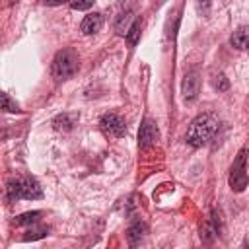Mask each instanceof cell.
I'll return each mask as SVG.
<instances>
[{"instance_id": "1", "label": "cell", "mask_w": 249, "mask_h": 249, "mask_svg": "<svg viewBox=\"0 0 249 249\" xmlns=\"http://www.w3.org/2000/svg\"><path fill=\"white\" fill-rule=\"evenodd\" d=\"M218 126H220L218 115H214V113H200L198 117L193 119L191 126L187 130V142L193 148H202V146H206L214 138Z\"/></svg>"}, {"instance_id": "2", "label": "cell", "mask_w": 249, "mask_h": 249, "mask_svg": "<svg viewBox=\"0 0 249 249\" xmlns=\"http://www.w3.org/2000/svg\"><path fill=\"white\" fill-rule=\"evenodd\" d=\"M6 195H8V200L10 202H16L19 198H27V200H35V198H41L43 196V189L41 185L37 183V179L33 177H14L8 187H6Z\"/></svg>"}, {"instance_id": "3", "label": "cell", "mask_w": 249, "mask_h": 249, "mask_svg": "<svg viewBox=\"0 0 249 249\" xmlns=\"http://www.w3.org/2000/svg\"><path fill=\"white\" fill-rule=\"evenodd\" d=\"M78 70V54L74 49H62L54 54L53 58V78L54 80H68L70 76H74V72Z\"/></svg>"}, {"instance_id": "4", "label": "cell", "mask_w": 249, "mask_h": 249, "mask_svg": "<svg viewBox=\"0 0 249 249\" xmlns=\"http://www.w3.org/2000/svg\"><path fill=\"white\" fill-rule=\"evenodd\" d=\"M245 163H247V148H241L230 167V177H228V183H230V189L235 191V193H241L245 191L247 183H249V177H247V171H245Z\"/></svg>"}, {"instance_id": "5", "label": "cell", "mask_w": 249, "mask_h": 249, "mask_svg": "<svg viewBox=\"0 0 249 249\" xmlns=\"http://www.w3.org/2000/svg\"><path fill=\"white\" fill-rule=\"evenodd\" d=\"M99 126L105 134L109 136H115V138H121L126 134V124H124V119L117 113H105L101 119H99Z\"/></svg>"}, {"instance_id": "6", "label": "cell", "mask_w": 249, "mask_h": 249, "mask_svg": "<svg viewBox=\"0 0 249 249\" xmlns=\"http://www.w3.org/2000/svg\"><path fill=\"white\" fill-rule=\"evenodd\" d=\"M158 126L152 119H144L142 124H140V130H138V146L140 148H150L158 142Z\"/></svg>"}, {"instance_id": "7", "label": "cell", "mask_w": 249, "mask_h": 249, "mask_svg": "<svg viewBox=\"0 0 249 249\" xmlns=\"http://www.w3.org/2000/svg\"><path fill=\"white\" fill-rule=\"evenodd\" d=\"M101 27H103V14H99V12L88 14V16L82 19V23H80V29H82L84 35H93V33H97Z\"/></svg>"}, {"instance_id": "8", "label": "cell", "mask_w": 249, "mask_h": 249, "mask_svg": "<svg viewBox=\"0 0 249 249\" xmlns=\"http://www.w3.org/2000/svg\"><path fill=\"white\" fill-rule=\"evenodd\" d=\"M181 91H183V99L185 101H193L196 97V93H198V74L196 72H189L185 76Z\"/></svg>"}, {"instance_id": "9", "label": "cell", "mask_w": 249, "mask_h": 249, "mask_svg": "<svg viewBox=\"0 0 249 249\" xmlns=\"http://www.w3.org/2000/svg\"><path fill=\"white\" fill-rule=\"evenodd\" d=\"M146 231H148V228H146L144 222H134V224H130L128 230H126V241H128V245H130V247L140 245V241L144 239Z\"/></svg>"}, {"instance_id": "10", "label": "cell", "mask_w": 249, "mask_h": 249, "mask_svg": "<svg viewBox=\"0 0 249 249\" xmlns=\"http://www.w3.org/2000/svg\"><path fill=\"white\" fill-rule=\"evenodd\" d=\"M230 43H231V47H235V49H239V51H247V49H249V27H247V25L237 27V29L231 33Z\"/></svg>"}, {"instance_id": "11", "label": "cell", "mask_w": 249, "mask_h": 249, "mask_svg": "<svg viewBox=\"0 0 249 249\" xmlns=\"http://www.w3.org/2000/svg\"><path fill=\"white\" fill-rule=\"evenodd\" d=\"M130 19H132V12L130 10H124V12H121L117 18H115V31L119 33V35H126V31L130 29Z\"/></svg>"}, {"instance_id": "12", "label": "cell", "mask_w": 249, "mask_h": 249, "mask_svg": "<svg viewBox=\"0 0 249 249\" xmlns=\"http://www.w3.org/2000/svg\"><path fill=\"white\" fill-rule=\"evenodd\" d=\"M74 123H76V117H74V115L62 113V115L54 117V121H53V126H54L56 130L68 132V130H72V128H74Z\"/></svg>"}, {"instance_id": "13", "label": "cell", "mask_w": 249, "mask_h": 249, "mask_svg": "<svg viewBox=\"0 0 249 249\" xmlns=\"http://www.w3.org/2000/svg\"><path fill=\"white\" fill-rule=\"evenodd\" d=\"M43 212L41 210H33V212H23L19 216L14 218V224L16 226H35L39 220H41Z\"/></svg>"}, {"instance_id": "14", "label": "cell", "mask_w": 249, "mask_h": 249, "mask_svg": "<svg viewBox=\"0 0 249 249\" xmlns=\"http://www.w3.org/2000/svg\"><path fill=\"white\" fill-rule=\"evenodd\" d=\"M140 29H142V19H140V18H136V19L132 21L130 29H128V31H126V35H124L130 47H134V45L138 43V39H140Z\"/></svg>"}, {"instance_id": "15", "label": "cell", "mask_w": 249, "mask_h": 249, "mask_svg": "<svg viewBox=\"0 0 249 249\" xmlns=\"http://www.w3.org/2000/svg\"><path fill=\"white\" fill-rule=\"evenodd\" d=\"M49 233V228L47 226H37V228H29L23 235V241H29V239H41Z\"/></svg>"}, {"instance_id": "16", "label": "cell", "mask_w": 249, "mask_h": 249, "mask_svg": "<svg viewBox=\"0 0 249 249\" xmlns=\"http://www.w3.org/2000/svg\"><path fill=\"white\" fill-rule=\"evenodd\" d=\"M2 109L8 111V113H19L18 103H16L8 93H2Z\"/></svg>"}, {"instance_id": "17", "label": "cell", "mask_w": 249, "mask_h": 249, "mask_svg": "<svg viewBox=\"0 0 249 249\" xmlns=\"http://www.w3.org/2000/svg\"><path fill=\"white\" fill-rule=\"evenodd\" d=\"M212 86H214L218 91H226V89L230 88V82H228V78H226L224 74H216V76L212 78Z\"/></svg>"}, {"instance_id": "18", "label": "cell", "mask_w": 249, "mask_h": 249, "mask_svg": "<svg viewBox=\"0 0 249 249\" xmlns=\"http://www.w3.org/2000/svg\"><path fill=\"white\" fill-rule=\"evenodd\" d=\"M93 6V2H72L70 8L72 10H89Z\"/></svg>"}, {"instance_id": "19", "label": "cell", "mask_w": 249, "mask_h": 249, "mask_svg": "<svg viewBox=\"0 0 249 249\" xmlns=\"http://www.w3.org/2000/svg\"><path fill=\"white\" fill-rule=\"evenodd\" d=\"M247 51H249V49H247Z\"/></svg>"}]
</instances>
